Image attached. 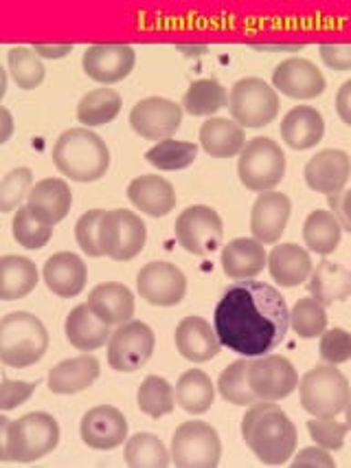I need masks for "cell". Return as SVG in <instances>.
Segmentation results:
<instances>
[{
  "instance_id": "1",
  "label": "cell",
  "mask_w": 351,
  "mask_h": 468,
  "mask_svg": "<svg viewBox=\"0 0 351 468\" xmlns=\"http://www.w3.org/2000/svg\"><path fill=\"white\" fill-rule=\"evenodd\" d=\"M213 328L224 347L240 356H266L290 330L288 303L277 288L263 282H240L215 306Z\"/></svg>"
},
{
  "instance_id": "2",
  "label": "cell",
  "mask_w": 351,
  "mask_h": 468,
  "mask_svg": "<svg viewBox=\"0 0 351 468\" xmlns=\"http://www.w3.org/2000/svg\"><path fill=\"white\" fill-rule=\"evenodd\" d=\"M242 438L259 462L281 466L290 460L296 446V427L274 402L262 400L242 418Z\"/></svg>"
},
{
  "instance_id": "3",
  "label": "cell",
  "mask_w": 351,
  "mask_h": 468,
  "mask_svg": "<svg viewBox=\"0 0 351 468\" xmlns=\"http://www.w3.org/2000/svg\"><path fill=\"white\" fill-rule=\"evenodd\" d=\"M59 444V424L45 411L26 413L15 422L0 418V460L29 464L53 453Z\"/></svg>"
},
{
  "instance_id": "4",
  "label": "cell",
  "mask_w": 351,
  "mask_h": 468,
  "mask_svg": "<svg viewBox=\"0 0 351 468\" xmlns=\"http://www.w3.org/2000/svg\"><path fill=\"white\" fill-rule=\"evenodd\" d=\"M53 163L75 183H95L110 167V150L93 130L70 128L53 145Z\"/></svg>"
},
{
  "instance_id": "5",
  "label": "cell",
  "mask_w": 351,
  "mask_h": 468,
  "mask_svg": "<svg viewBox=\"0 0 351 468\" xmlns=\"http://www.w3.org/2000/svg\"><path fill=\"white\" fill-rule=\"evenodd\" d=\"M48 350V332L31 313H12L0 321V361L7 367H31Z\"/></svg>"
},
{
  "instance_id": "6",
  "label": "cell",
  "mask_w": 351,
  "mask_h": 468,
  "mask_svg": "<svg viewBox=\"0 0 351 468\" xmlns=\"http://www.w3.org/2000/svg\"><path fill=\"white\" fill-rule=\"evenodd\" d=\"M299 396L304 410L312 418H336L345 411L351 399L347 378L336 366H316L304 374L299 383Z\"/></svg>"
},
{
  "instance_id": "7",
  "label": "cell",
  "mask_w": 351,
  "mask_h": 468,
  "mask_svg": "<svg viewBox=\"0 0 351 468\" xmlns=\"http://www.w3.org/2000/svg\"><path fill=\"white\" fill-rule=\"evenodd\" d=\"M240 181L251 192H273L285 176L284 150L268 137L248 141L237 161Z\"/></svg>"
},
{
  "instance_id": "8",
  "label": "cell",
  "mask_w": 351,
  "mask_h": 468,
  "mask_svg": "<svg viewBox=\"0 0 351 468\" xmlns=\"http://www.w3.org/2000/svg\"><path fill=\"white\" fill-rule=\"evenodd\" d=\"M229 111L242 128H263L279 114V95L259 78L235 81L229 92Z\"/></svg>"
},
{
  "instance_id": "9",
  "label": "cell",
  "mask_w": 351,
  "mask_h": 468,
  "mask_svg": "<svg viewBox=\"0 0 351 468\" xmlns=\"http://www.w3.org/2000/svg\"><path fill=\"white\" fill-rule=\"evenodd\" d=\"M148 242L145 222L128 209L106 211L99 222V244L104 255L115 262H129Z\"/></svg>"
},
{
  "instance_id": "10",
  "label": "cell",
  "mask_w": 351,
  "mask_h": 468,
  "mask_svg": "<svg viewBox=\"0 0 351 468\" xmlns=\"http://www.w3.org/2000/svg\"><path fill=\"white\" fill-rule=\"evenodd\" d=\"M222 457V442L207 422H182L171 438V462L178 468H215Z\"/></svg>"
},
{
  "instance_id": "11",
  "label": "cell",
  "mask_w": 351,
  "mask_h": 468,
  "mask_svg": "<svg viewBox=\"0 0 351 468\" xmlns=\"http://www.w3.org/2000/svg\"><path fill=\"white\" fill-rule=\"evenodd\" d=\"M174 233L176 242L187 253L204 258V255L218 251L220 244H222L224 222L218 211L211 209V207L193 205L178 216Z\"/></svg>"
},
{
  "instance_id": "12",
  "label": "cell",
  "mask_w": 351,
  "mask_h": 468,
  "mask_svg": "<svg viewBox=\"0 0 351 468\" xmlns=\"http://www.w3.org/2000/svg\"><path fill=\"white\" fill-rule=\"evenodd\" d=\"M154 330L143 321H128L108 341V366L115 372H137L154 355Z\"/></svg>"
},
{
  "instance_id": "13",
  "label": "cell",
  "mask_w": 351,
  "mask_h": 468,
  "mask_svg": "<svg viewBox=\"0 0 351 468\" xmlns=\"http://www.w3.org/2000/svg\"><path fill=\"white\" fill-rule=\"evenodd\" d=\"M248 385L257 400L277 402L299 388V374L284 356H257L248 366Z\"/></svg>"
},
{
  "instance_id": "14",
  "label": "cell",
  "mask_w": 351,
  "mask_h": 468,
  "mask_svg": "<svg viewBox=\"0 0 351 468\" xmlns=\"http://www.w3.org/2000/svg\"><path fill=\"white\" fill-rule=\"evenodd\" d=\"M137 291L140 299L159 308H171L187 295V277L170 262H150L139 271Z\"/></svg>"
},
{
  "instance_id": "15",
  "label": "cell",
  "mask_w": 351,
  "mask_h": 468,
  "mask_svg": "<svg viewBox=\"0 0 351 468\" xmlns=\"http://www.w3.org/2000/svg\"><path fill=\"white\" fill-rule=\"evenodd\" d=\"M182 123V108L165 97L140 100L129 112V126L139 137L150 141H165L176 134Z\"/></svg>"
},
{
  "instance_id": "16",
  "label": "cell",
  "mask_w": 351,
  "mask_h": 468,
  "mask_svg": "<svg viewBox=\"0 0 351 468\" xmlns=\"http://www.w3.org/2000/svg\"><path fill=\"white\" fill-rule=\"evenodd\" d=\"M137 53L123 42H110V45H93L86 48L82 69L90 80L99 84H117L132 73Z\"/></svg>"
},
{
  "instance_id": "17",
  "label": "cell",
  "mask_w": 351,
  "mask_h": 468,
  "mask_svg": "<svg viewBox=\"0 0 351 468\" xmlns=\"http://www.w3.org/2000/svg\"><path fill=\"white\" fill-rule=\"evenodd\" d=\"M273 86L288 100H315L325 90V78L310 59L290 58L273 70Z\"/></svg>"
},
{
  "instance_id": "18",
  "label": "cell",
  "mask_w": 351,
  "mask_h": 468,
  "mask_svg": "<svg viewBox=\"0 0 351 468\" xmlns=\"http://www.w3.org/2000/svg\"><path fill=\"white\" fill-rule=\"evenodd\" d=\"M84 444L95 451H112L128 438V420L117 407L99 405L86 411L79 424Z\"/></svg>"
},
{
  "instance_id": "19",
  "label": "cell",
  "mask_w": 351,
  "mask_h": 468,
  "mask_svg": "<svg viewBox=\"0 0 351 468\" xmlns=\"http://www.w3.org/2000/svg\"><path fill=\"white\" fill-rule=\"evenodd\" d=\"M305 183L312 192L334 196L345 189L351 176V159L343 150H321L307 161Z\"/></svg>"
},
{
  "instance_id": "20",
  "label": "cell",
  "mask_w": 351,
  "mask_h": 468,
  "mask_svg": "<svg viewBox=\"0 0 351 468\" xmlns=\"http://www.w3.org/2000/svg\"><path fill=\"white\" fill-rule=\"evenodd\" d=\"M293 203L281 192L259 194L251 211V233L262 244H274L288 227Z\"/></svg>"
},
{
  "instance_id": "21",
  "label": "cell",
  "mask_w": 351,
  "mask_h": 468,
  "mask_svg": "<svg viewBox=\"0 0 351 468\" xmlns=\"http://www.w3.org/2000/svg\"><path fill=\"white\" fill-rule=\"evenodd\" d=\"M176 350L189 363H207L222 350L218 332L207 319L185 317L176 325L174 332Z\"/></svg>"
},
{
  "instance_id": "22",
  "label": "cell",
  "mask_w": 351,
  "mask_h": 468,
  "mask_svg": "<svg viewBox=\"0 0 351 468\" xmlns=\"http://www.w3.org/2000/svg\"><path fill=\"white\" fill-rule=\"evenodd\" d=\"M26 207L37 220L48 227H56L68 216L70 207H73V194H70L68 183H64L62 178H45L34 185L29 198H26Z\"/></svg>"
},
{
  "instance_id": "23",
  "label": "cell",
  "mask_w": 351,
  "mask_h": 468,
  "mask_svg": "<svg viewBox=\"0 0 351 468\" xmlns=\"http://www.w3.org/2000/svg\"><path fill=\"white\" fill-rule=\"evenodd\" d=\"M42 275H45L48 291L64 299L77 297L86 288V282H88V271H86L84 260L68 251L51 255L45 262Z\"/></svg>"
},
{
  "instance_id": "24",
  "label": "cell",
  "mask_w": 351,
  "mask_h": 468,
  "mask_svg": "<svg viewBox=\"0 0 351 468\" xmlns=\"http://www.w3.org/2000/svg\"><path fill=\"white\" fill-rule=\"evenodd\" d=\"M128 200L140 214L152 218H163L176 207V192L170 181L156 176V174H145V176L134 178L128 187Z\"/></svg>"
},
{
  "instance_id": "25",
  "label": "cell",
  "mask_w": 351,
  "mask_h": 468,
  "mask_svg": "<svg viewBox=\"0 0 351 468\" xmlns=\"http://www.w3.org/2000/svg\"><path fill=\"white\" fill-rule=\"evenodd\" d=\"M101 366L95 356L82 355L67 361L57 363L56 367L48 372V389L59 396H73L79 391L88 389L90 385L99 378Z\"/></svg>"
},
{
  "instance_id": "26",
  "label": "cell",
  "mask_w": 351,
  "mask_h": 468,
  "mask_svg": "<svg viewBox=\"0 0 351 468\" xmlns=\"http://www.w3.org/2000/svg\"><path fill=\"white\" fill-rule=\"evenodd\" d=\"M325 134V122L312 106H296L281 122V139L296 152L316 148Z\"/></svg>"
},
{
  "instance_id": "27",
  "label": "cell",
  "mask_w": 351,
  "mask_h": 468,
  "mask_svg": "<svg viewBox=\"0 0 351 468\" xmlns=\"http://www.w3.org/2000/svg\"><path fill=\"white\" fill-rule=\"evenodd\" d=\"M246 145V133L233 119L211 117L200 128V148L213 159H231L242 154Z\"/></svg>"
},
{
  "instance_id": "28",
  "label": "cell",
  "mask_w": 351,
  "mask_h": 468,
  "mask_svg": "<svg viewBox=\"0 0 351 468\" xmlns=\"http://www.w3.org/2000/svg\"><path fill=\"white\" fill-rule=\"evenodd\" d=\"M268 264V255L263 244L255 238H237L231 240L222 251V269L226 277L237 282H246L257 277Z\"/></svg>"
},
{
  "instance_id": "29",
  "label": "cell",
  "mask_w": 351,
  "mask_h": 468,
  "mask_svg": "<svg viewBox=\"0 0 351 468\" xmlns=\"http://www.w3.org/2000/svg\"><path fill=\"white\" fill-rule=\"evenodd\" d=\"M268 273L281 288H294L310 280L312 258L299 244H279L268 255Z\"/></svg>"
},
{
  "instance_id": "30",
  "label": "cell",
  "mask_w": 351,
  "mask_h": 468,
  "mask_svg": "<svg viewBox=\"0 0 351 468\" xmlns=\"http://www.w3.org/2000/svg\"><path fill=\"white\" fill-rule=\"evenodd\" d=\"M86 303L108 325H123L132 321L134 295L129 292L128 286L117 284V282H106V284L95 286Z\"/></svg>"
},
{
  "instance_id": "31",
  "label": "cell",
  "mask_w": 351,
  "mask_h": 468,
  "mask_svg": "<svg viewBox=\"0 0 351 468\" xmlns=\"http://www.w3.org/2000/svg\"><path fill=\"white\" fill-rule=\"evenodd\" d=\"M64 332H67L70 346L82 352L99 350L112 336L110 325L97 317L88 303H82V306H75L70 310L67 324H64Z\"/></svg>"
},
{
  "instance_id": "32",
  "label": "cell",
  "mask_w": 351,
  "mask_h": 468,
  "mask_svg": "<svg viewBox=\"0 0 351 468\" xmlns=\"http://www.w3.org/2000/svg\"><path fill=\"white\" fill-rule=\"evenodd\" d=\"M307 291L323 306H332L334 302H343L351 295V271L336 262L323 260L316 269H312Z\"/></svg>"
},
{
  "instance_id": "33",
  "label": "cell",
  "mask_w": 351,
  "mask_h": 468,
  "mask_svg": "<svg viewBox=\"0 0 351 468\" xmlns=\"http://www.w3.org/2000/svg\"><path fill=\"white\" fill-rule=\"evenodd\" d=\"M37 286V266L23 255L0 258V299L14 302L34 292Z\"/></svg>"
},
{
  "instance_id": "34",
  "label": "cell",
  "mask_w": 351,
  "mask_h": 468,
  "mask_svg": "<svg viewBox=\"0 0 351 468\" xmlns=\"http://www.w3.org/2000/svg\"><path fill=\"white\" fill-rule=\"evenodd\" d=\"M176 402L187 413H204L215 400L213 383L202 369H189L176 383Z\"/></svg>"
},
{
  "instance_id": "35",
  "label": "cell",
  "mask_w": 351,
  "mask_h": 468,
  "mask_svg": "<svg viewBox=\"0 0 351 468\" xmlns=\"http://www.w3.org/2000/svg\"><path fill=\"white\" fill-rule=\"evenodd\" d=\"M121 95L110 89H97L90 90L88 95L82 97L77 103V122L86 128L106 126V123L115 122L117 114L121 112Z\"/></svg>"
},
{
  "instance_id": "36",
  "label": "cell",
  "mask_w": 351,
  "mask_h": 468,
  "mask_svg": "<svg viewBox=\"0 0 351 468\" xmlns=\"http://www.w3.org/2000/svg\"><path fill=\"white\" fill-rule=\"evenodd\" d=\"M229 103V92L218 80H196L182 97V108L193 117H211Z\"/></svg>"
},
{
  "instance_id": "37",
  "label": "cell",
  "mask_w": 351,
  "mask_h": 468,
  "mask_svg": "<svg viewBox=\"0 0 351 468\" xmlns=\"http://www.w3.org/2000/svg\"><path fill=\"white\" fill-rule=\"evenodd\" d=\"M340 233H343V227H340V222L334 218L332 211H312L304 225V240L307 249L318 255H329L336 251L340 244Z\"/></svg>"
},
{
  "instance_id": "38",
  "label": "cell",
  "mask_w": 351,
  "mask_h": 468,
  "mask_svg": "<svg viewBox=\"0 0 351 468\" xmlns=\"http://www.w3.org/2000/svg\"><path fill=\"white\" fill-rule=\"evenodd\" d=\"M126 464L132 468H165L170 466L171 455L167 453L165 444L152 433H137L128 440Z\"/></svg>"
},
{
  "instance_id": "39",
  "label": "cell",
  "mask_w": 351,
  "mask_h": 468,
  "mask_svg": "<svg viewBox=\"0 0 351 468\" xmlns=\"http://www.w3.org/2000/svg\"><path fill=\"white\" fill-rule=\"evenodd\" d=\"M137 402H139V410L143 411L145 416L159 420V418L170 416V413L174 411L176 391L165 378L148 377L143 383H140Z\"/></svg>"
},
{
  "instance_id": "40",
  "label": "cell",
  "mask_w": 351,
  "mask_h": 468,
  "mask_svg": "<svg viewBox=\"0 0 351 468\" xmlns=\"http://www.w3.org/2000/svg\"><path fill=\"white\" fill-rule=\"evenodd\" d=\"M198 156V145L189 144V141L165 139L159 141L152 150L145 152V161L152 163L154 167L163 172H178L187 170Z\"/></svg>"
},
{
  "instance_id": "41",
  "label": "cell",
  "mask_w": 351,
  "mask_h": 468,
  "mask_svg": "<svg viewBox=\"0 0 351 468\" xmlns=\"http://www.w3.org/2000/svg\"><path fill=\"white\" fill-rule=\"evenodd\" d=\"M7 67L15 84L23 90H34L45 81L46 69L34 48L12 47L7 53Z\"/></svg>"
},
{
  "instance_id": "42",
  "label": "cell",
  "mask_w": 351,
  "mask_h": 468,
  "mask_svg": "<svg viewBox=\"0 0 351 468\" xmlns=\"http://www.w3.org/2000/svg\"><path fill=\"white\" fill-rule=\"evenodd\" d=\"M248 366H251V361H246L244 356L240 358V361L231 363V366L220 374L218 391L226 402H231V405L246 407L255 405L257 402V396L253 394L251 385H248Z\"/></svg>"
},
{
  "instance_id": "43",
  "label": "cell",
  "mask_w": 351,
  "mask_h": 468,
  "mask_svg": "<svg viewBox=\"0 0 351 468\" xmlns=\"http://www.w3.org/2000/svg\"><path fill=\"white\" fill-rule=\"evenodd\" d=\"M290 328H293L301 339H315L321 336L327 328V313L323 303L315 297L299 299L294 308L290 310Z\"/></svg>"
},
{
  "instance_id": "44",
  "label": "cell",
  "mask_w": 351,
  "mask_h": 468,
  "mask_svg": "<svg viewBox=\"0 0 351 468\" xmlns=\"http://www.w3.org/2000/svg\"><path fill=\"white\" fill-rule=\"evenodd\" d=\"M12 231L14 240L18 242L20 247L29 249V251H37V249L46 247L48 240H51L53 227L37 220V218L29 211V207H20V209L15 211Z\"/></svg>"
},
{
  "instance_id": "45",
  "label": "cell",
  "mask_w": 351,
  "mask_h": 468,
  "mask_svg": "<svg viewBox=\"0 0 351 468\" xmlns=\"http://www.w3.org/2000/svg\"><path fill=\"white\" fill-rule=\"evenodd\" d=\"M31 189H34V174L29 167H18V170L9 172L0 181V211L9 214V211L20 209V203L29 198Z\"/></svg>"
},
{
  "instance_id": "46",
  "label": "cell",
  "mask_w": 351,
  "mask_h": 468,
  "mask_svg": "<svg viewBox=\"0 0 351 468\" xmlns=\"http://www.w3.org/2000/svg\"><path fill=\"white\" fill-rule=\"evenodd\" d=\"M307 433L315 440L316 446L325 451H340L345 446L349 427L347 422H338L336 418H312L307 422Z\"/></svg>"
},
{
  "instance_id": "47",
  "label": "cell",
  "mask_w": 351,
  "mask_h": 468,
  "mask_svg": "<svg viewBox=\"0 0 351 468\" xmlns=\"http://www.w3.org/2000/svg\"><path fill=\"white\" fill-rule=\"evenodd\" d=\"M318 355L327 366H343L351 358V335L347 330L332 328L321 335Z\"/></svg>"
},
{
  "instance_id": "48",
  "label": "cell",
  "mask_w": 351,
  "mask_h": 468,
  "mask_svg": "<svg viewBox=\"0 0 351 468\" xmlns=\"http://www.w3.org/2000/svg\"><path fill=\"white\" fill-rule=\"evenodd\" d=\"M106 211L101 209H90L77 220V227H75V238H77L79 249L88 255V258H101L104 251H101L99 244V222L104 218Z\"/></svg>"
},
{
  "instance_id": "49",
  "label": "cell",
  "mask_w": 351,
  "mask_h": 468,
  "mask_svg": "<svg viewBox=\"0 0 351 468\" xmlns=\"http://www.w3.org/2000/svg\"><path fill=\"white\" fill-rule=\"evenodd\" d=\"M36 389H37V380L36 383H23V380L3 378V385H0V410L3 411L15 410V407H20L23 402L29 400Z\"/></svg>"
},
{
  "instance_id": "50",
  "label": "cell",
  "mask_w": 351,
  "mask_h": 468,
  "mask_svg": "<svg viewBox=\"0 0 351 468\" xmlns=\"http://www.w3.org/2000/svg\"><path fill=\"white\" fill-rule=\"evenodd\" d=\"M323 64L332 70H351V42H325L318 47Z\"/></svg>"
},
{
  "instance_id": "51",
  "label": "cell",
  "mask_w": 351,
  "mask_h": 468,
  "mask_svg": "<svg viewBox=\"0 0 351 468\" xmlns=\"http://www.w3.org/2000/svg\"><path fill=\"white\" fill-rule=\"evenodd\" d=\"M293 468H334L336 462L329 455V451L321 449V446H310V449L299 451L294 462L290 464Z\"/></svg>"
},
{
  "instance_id": "52",
  "label": "cell",
  "mask_w": 351,
  "mask_h": 468,
  "mask_svg": "<svg viewBox=\"0 0 351 468\" xmlns=\"http://www.w3.org/2000/svg\"><path fill=\"white\" fill-rule=\"evenodd\" d=\"M336 112H338L340 122L351 126V80L345 81V84L338 89Z\"/></svg>"
},
{
  "instance_id": "53",
  "label": "cell",
  "mask_w": 351,
  "mask_h": 468,
  "mask_svg": "<svg viewBox=\"0 0 351 468\" xmlns=\"http://www.w3.org/2000/svg\"><path fill=\"white\" fill-rule=\"evenodd\" d=\"M73 48L75 45H70V42H64V45H34V51L45 59H59L73 53Z\"/></svg>"
},
{
  "instance_id": "54",
  "label": "cell",
  "mask_w": 351,
  "mask_h": 468,
  "mask_svg": "<svg viewBox=\"0 0 351 468\" xmlns=\"http://www.w3.org/2000/svg\"><path fill=\"white\" fill-rule=\"evenodd\" d=\"M327 203H329V209H332L334 218H336V220L340 222V227H343L345 231H351V222H349V218L343 209V196H340V194L327 196Z\"/></svg>"
},
{
  "instance_id": "55",
  "label": "cell",
  "mask_w": 351,
  "mask_h": 468,
  "mask_svg": "<svg viewBox=\"0 0 351 468\" xmlns=\"http://www.w3.org/2000/svg\"><path fill=\"white\" fill-rule=\"evenodd\" d=\"M255 51H268V53H294L304 51V42H294V45H255Z\"/></svg>"
},
{
  "instance_id": "56",
  "label": "cell",
  "mask_w": 351,
  "mask_h": 468,
  "mask_svg": "<svg viewBox=\"0 0 351 468\" xmlns=\"http://www.w3.org/2000/svg\"><path fill=\"white\" fill-rule=\"evenodd\" d=\"M0 122H3V133H0V144H7L14 133V119L7 108H0Z\"/></svg>"
},
{
  "instance_id": "57",
  "label": "cell",
  "mask_w": 351,
  "mask_h": 468,
  "mask_svg": "<svg viewBox=\"0 0 351 468\" xmlns=\"http://www.w3.org/2000/svg\"><path fill=\"white\" fill-rule=\"evenodd\" d=\"M178 51L187 56H200V53H207V47H178Z\"/></svg>"
},
{
  "instance_id": "58",
  "label": "cell",
  "mask_w": 351,
  "mask_h": 468,
  "mask_svg": "<svg viewBox=\"0 0 351 468\" xmlns=\"http://www.w3.org/2000/svg\"><path fill=\"white\" fill-rule=\"evenodd\" d=\"M343 209H345V214H347L349 222H351V189H347V192L343 194Z\"/></svg>"
},
{
  "instance_id": "59",
  "label": "cell",
  "mask_w": 351,
  "mask_h": 468,
  "mask_svg": "<svg viewBox=\"0 0 351 468\" xmlns=\"http://www.w3.org/2000/svg\"><path fill=\"white\" fill-rule=\"evenodd\" d=\"M345 420H347V427H349V431H351V399L347 402V407H345Z\"/></svg>"
},
{
  "instance_id": "60",
  "label": "cell",
  "mask_w": 351,
  "mask_h": 468,
  "mask_svg": "<svg viewBox=\"0 0 351 468\" xmlns=\"http://www.w3.org/2000/svg\"><path fill=\"white\" fill-rule=\"evenodd\" d=\"M0 78H3V95L7 92V70L0 69Z\"/></svg>"
}]
</instances>
